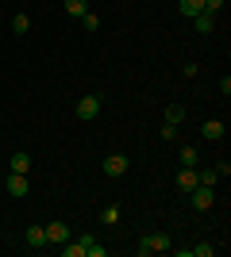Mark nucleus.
I'll return each instance as SVG.
<instances>
[{"mask_svg": "<svg viewBox=\"0 0 231 257\" xmlns=\"http://www.w3.org/2000/svg\"><path fill=\"white\" fill-rule=\"evenodd\" d=\"M100 169H104V177H123L127 173V154H108Z\"/></svg>", "mask_w": 231, "mask_h": 257, "instance_id": "nucleus-2", "label": "nucleus"}, {"mask_svg": "<svg viewBox=\"0 0 231 257\" xmlns=\"http://www.w3.org/2000/svg\"><path fill=\"white\" fill-rule=\"evenodd\" d=\"M12 173H27L31 169V154H12V165H8Z\"/></svg>", "mask_w": 231, "mask_h": 257, "instance_id": "nucleus-14", "label": "nucleus"}, {"mask_svg": "<svg viewBox=\"0 0 231 257\" xmlns=\"http://www.w3.org/2000/svg\"><path fill=\"white\" fill-rule=\"evenodd\" d=\"M46 242H54V246L69 242V226L66 223H46Z\"/></svg>", "mask_w": 231, "mask_h": 257, "instance_id": "nucleus-6", "label": "nucleus"}, {"mask_svg": "<svg viewBox=\"0 0 231 257\" xmlns=\"http://www.w3.org/2000/svg\"><path fill=\"white\" fill-rule=\"evenodd\" d=\"M81 23H85V31H97V27H100V16H93V12H85V16H81Z\"/></svg>", "mask_w": 231, "mask_h": 257, "instance_id": "nucleus-20", "label": "nucleus"}, {"mask_svg": "<svg viewBox=\"0 0 231 257\" xmlns=\"http://www.w3.org/2000/svg\"><path fill=\"white\" fill-rule=\"evenodd\" d=\"M197 177H200V184H208V188H216V181H220L216 169H204V173H197Z\"/></svg>", "mask_w": 231, "mask_h": 257, "instance_id": "nucleus-21", "label": "nucleus"}, {"mask_svg": "<svg viewBox=\"0 0 231 257\" xmlns=\"http://www.w3.org/2000/svg\"><path fill=\"white\" fill-rule=\"evenodd\" d=\"M100 219H104V223H120V207H116V204H112V207H104V215H100Z\"/></svg>", "mask_w": 231, "mask_h": 257, "instance_id": "nucleus-19", "label": "nucleus"}, {"mask_svg": "<svg viewBox=\"0 0 231 257\" xmlns=\"http://www.w3.org/2000/svg\"><path fill=\"white\" fill-rule=\"evenodd\" d=\"M189 196H193V207H197V211H208V207L216 204V192H212L208 184H197Z\"/></svg>", "mask_w": 231, "mask_h": 257, "instance_id": "nucleus-3", "label": "nucleus"}, {"mask_svg": "<svg viewBox=\"0 0 231 257\" xmlns=\"http://www.w3.org/2000/svg\"><path fill=\"white\" fill-rule=\"evenodd\" d=\"M181 119H185V107H181V104H170V107H166V123H181Z\"/></svg>", "mask_w": 231, "mask_h": 257, "instance_id": "nucleus-17", "label": "nucleus"}, {"mask_svg": "<svg viewBox=\"0 0 231 257\" xmlns=\"http://www.w3.org/2000/svg\"><path fill=\"white\" fill-rule=\"evenodd\" d=\"M216 177H231V165H227V161H216Z\"/></svg>", "mask_w": 231, "mask_h": 257, "instance_id": "nucleus-24", "label": "nucleus"}, {"mask_svg": "<svg viewBox=\"0 0 231 257\" xmlns=\"http://www.w3.org/2000/svg\"><path fill=\"white\" fill-rule=\"evenodd\" d=\"M27 246H35V249L50 246V242H46V226H27Z\"/></svg>", "mask_w": 231, "mask_h": 257, "instance_id": "nucleus-9", "label": "nucleus"}, {"mask_svg": "<svg viewBox=\"0 0 231 257\" xmlns=\"http://www.w3.org/2000/svg\"><path fill=\"white\" fill-rule=\"evenodd\" d=\"M177 12L193 20V16H200V12H204V0H177Z\"/></svg>", "mask_w": 231, "mask_h": 257, "instance_id": "nucleus-12", "label": "nucleus"}, {"mask_svg": "<svg viewBox=\"0 0 231 257\" xmlns=\"http://www.w3.org/2000/svg\"><path fill=\"white\" fill-rule=\"evenodd\" d=\"M177 139V123H162V142Z\"/></svg>", "mask_w": 231, "mask_h": 257, "instance_id": "nucleus-22", "label": "nucleus"}, {"mask_svg": "<svg viewBox=\"0 0 231 257\" xmlns=\"http://www.w3.org/2000/svg\"><path fill=\"white\" fill-rule=\"evenodd\" d=\"M89 242H93V238H77V242H73V246H69V242H62V253H66V257H85V246H89Z\"/></svg>", "mask_w": 231, "mask_h": 257, "instance_id": "nucleus-11", "label": "nucleus"}, {"mask_svg": "<svg viewBox=\"0 0 231 257\" xmlns=\"http://www.w3.org/2000/svg\"><path fill=\"white\" fill-rule=\"evenodd\" d=\"M139 257H150V253H166L170 249V234H146V238H139Z\"/></svg>", "mask_w": 231, "mask_h": 257, "instance_id": "nucleus-1", "label": "nucleus"}, {"mask_svg": "<svg viewBox=\"0 0 231 257\" xmlns=\"http://www.w3.org/2000/svg\"><path fill=\"white\" fill-rule=\"evenodd\" d=\"M177 158H181V169H197L200 154L193 150V146H181V150H177Z\"/></svg>", "mask_w": 231, "mask_h": 257, "instance_id": "nucleus-13", "label": "nucleus"}, {"mask_svg": "<svg viewBox=\"0 0 231 257\" xmlns=\"http://www.w3.org/2000/svg\"><path fill=\"white\" fill-rule=\"evenodd\" d=\"M200 135H204L208 142H220L223 139V123H220V119H208V123L200 127Z\"/></svg>", "mask_w": 231, "mask_h": 257, "instance_id": "nucleus-10", "label": "nucleus"}, {"mask_svg": "<svg viewBox=\"0 0 231 257\" xmlns=\"http://www.w3.org/2000/svg\"><path fill=\"white\" fill-rule=\"evenodd\" d=\"M100 115V96H81L77 100V119H97Z\"/></svg>", "mask_w": 231, "mask_h": 257, "instance_id": "nucleus-4", "label": "nucleus"}, {"mask_svg": "<svg viewBox=\"0 0 231 257\" xmlns=\"http://www.w3.org/2000/svg\"><path fill=\"white\" fill-rule=\"evenodd\" d=\"M27 188H31V184H27V173H8V196L20 200V196H27Z\"/></svg>", "mask_w": 231, "mask_h": 257, "instance_id": "nucleus-5", "label": "nucleus"}, {"mask_svg": "<svg viewBox=\"0 0 231 257\" xmlns=\"http://www.w3.org/2000/svg\"><path fill=\"white\" fill-rule=\"evenodd\" d=\"M189 253H197V257H212V253H216V246H212V242H200V246H193Z\"/></svg>", "mask_w": 231, "mask_h": 257, "instance_id": "nucleus-18", "label": "nucleus"}, {"mask_svg": "<svg viewBox=\"0 0 231 257\" xmlns=\"http://www.w3.org/2000/svg\"><path fill=\"white\" fill-rule=\"evenodd\" d=\"M66 12H69V16H77V20H81V16H85V12H89V0H66Z\"/></svg>", "mask_w": 231, "mask_h": 257, "instance_id": "nucleus-16", "label": "nucleus"}, {"mask_svg": "<svg viewBox=\"0 0 231 257\" xmlns=\"http://www.w3.org/2000/svg\"><path fill=\"white\" fill-rule=\"evenodd\" d=\"M197 184H200L197 169H181V173H177V188H181V192H193Z\"/></svg>", "mask_w": 231, "mask_h": 257, "instance_id": "nucleus-7", "label": "nucleus"}, {"mask_svg": "<svg viewBox=\"0 0 231 257\" xmlns=\"http://www.w3.org/2000/svg\"><path fill=\"white\" fill-rule=\"evenodd\" d=\"M193 27H197L200 35H212L216 31V16H212V12H200V16H193Z\"/></svg>", "mask_w": 231, "mask_h": 257, "instance_id": "nucleus-8", "label": "nucleus"}, {"mask_svg": "<svg viewBox=\"0 0 231 257\" xmlns=\"http://www.w3.org/2000/svg\"><path fill=\"white\" fill-rule=\"evenodd\" d=\"M27 31H31V16H23V12H20V16L12 20V35H27Z\"/></svg>", "mask_w": 231, "mask_h": 257, "instance_id": "nucleus-15", "label": "nucleus"}, {"mask_svg": "<svg viewBox=\"0 0 231 257\" xmlns=\"http://www.w3.org/2000/svg\"><path fill=\"white\" fill-rule=\"evenodd\" d=\"M220 8H223V0H204V12H212V16H220Z\"/></svg>", "mask_w": 231, "mask_h": 257, "instance_id": "nucleus-23", "label": "nucleus"}]
</instances>
